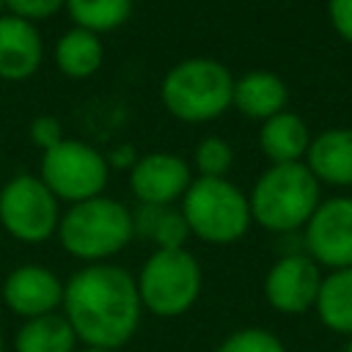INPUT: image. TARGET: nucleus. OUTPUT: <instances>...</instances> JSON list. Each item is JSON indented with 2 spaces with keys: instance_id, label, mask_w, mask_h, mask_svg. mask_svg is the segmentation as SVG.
Wrapping results in <instances>:
<instances>
[{
  "instance_id": "obj_28",
  "label": "nucleus",
  "mask_w": 352,
  "mask_h": 352,
  "mask_svg": "<svg viewBox=\"0 0 352 352\" xmlns=\"http://www.w3.org/2000/svg\"><path fill=\"white\" fill-rule=\"evenodd\" d=\"M77 352H116V349H96V346H82V349H77Z\"/></svg>"
},
{
  "instance_id": "obj_4",
  "label": "nucleus",
  "mask_w": 352,
  "mask_h": 352,
  "mask_svg": "<svg viewBox=\"0 0 352 352\" xmlns=\"http://www.w3.org/2000/svg\"><path fill=\"white\" fill-rule=\"evenodd\" d=\"M250 217L272 234H294L305 228L319 206V182L305 162L270 165L253 184Z\"/></svg>"
},
{
  "instance_id": "obj_10",
  "label": "nucleus",
  "mask_w": 352,
  "mask_h": 352,
  "mask_svg": "<svg viewBox=\"0 0 352 352\" xmlns=\"http://www.w3.org/2000/svg\"><path fill=\"white\" fill-rule=\"evenodd\" d=\"M322 286L319 264L308 253H283L264 275V297L278 314H305Z\"/></svg>"
},
{
  "instance_id": "obj_32",
  "label": "nucleus",
  "mask_w": 352,
  "mask_h": 352,
  "mask_svg": "<svg viewBox=\"0 0 352 352\" xmlns=\"http://www.w3.org/2000/svg\"><path fill=\"white\" fill-rule=\"evenodd\" d=\"M0 154H3V151H0Z\"/></svg>"
},
{
  "instance_id": "obj_9",
  "label": "nucleus",
  "mask_w": 352,
  "mask_h": 352,
  "mask_svg": "<svg viewBox=\"0 0 352 352\" xmlns=\"http://www.w3.org/2000/svg\"><path fill=\"white\" fill-rule=\"evenodd\" d=\"M302 248L319 267H352V198L336 195L319 201L302 228Z\"/></svg>"
},
{
  "instance_id": "obj_13",
  "label": "nucleus",
  "mask_w": 352,
  "mask_h": 352,
  "mask_svg": "<svg viewBox=\"0 0 352 352\" xmlns=\"http://www.w3.org/2000/svg\"><path fill=\"white\" fill-rule=\"evenodd\" d=\"M44 60V41L36 22L14 14L0 16V77L8 82L28 80Z\"/></svg>"
},
{
  "instance_id": "obj_19",
  "label": "nucleus",
  "mask_w": 352,
  "mask_h": 352,
  "mask_svg": "<svg viewBox=\"0 0 352 352\" xmlns=\"http://www.w3.org/2000/svg\"><path fill=\"white\" fill-rule=\"evenodd\" d=\"M314 308L327 330L352 336V267L330 270V275H322Z\"/></svg>"
},
{
  "instance_id": "obj_11",
  "label": "nucleus",
  "mask_w": 352,
  "mask_h": 352,
  "mask_svg": "<svg viewBox=\"0 0 352 352\" xmlns=\"http://www.w3.org/2000/svg\"><path fill=\"white\" fill-rule=\"evenodd\" d=\"M192 170L187 160L170 151H151L138 157L129 170V190L143 206H173L184 198L192 184Z\"/></svg>"
},
{
  "instance_id": "obj_14",
  "label": "nucleus",
  "mask_w": 352,
  "mask_h": 352,
  "mask_svg": "<svg viewBox=\"0 0 352 352\" xmlns=\"http://www.w3.org/2000/svg\"><path fill=\"white\" fill-rule=\"evenodd\" d=\"M305 165L319 184L352 187V129H324L311 138Z\"/></svg>"
},
{
  "instance_id": "obj_18",
  "label": "nucleus",
  "mask_w": 352,
  "mask_h": 352,
  "mask_svg": "<svg viewBox=\"0 0 352 352\" xmlns=\"http://www.w3.org/2000/svg\"><path fill=\"white\" fill-rule=\"evenodd\" d=\"M135 236H143L154 245V250H176L184 248L190 228L179 206H138L132 212Z\"/></svg>"
},
{
  "instance_id": "obj_26",
  "label": "nucleus",
  "mask_w": 352,
  "mask_h": 352,
  "mask_svg": "<svg viewBox=\"0 0 352 352\" xmlns=\"http://www.w3.org/2000/svg\"><path fill=\"white\" fill-rule=\"evenodd\" d=\"M327 14L336 33L352 44V0H327Z\"/></svg>"
},
{
  "instance_id": "obj_8",
  "label": "nucleus",
  "mask_w": 352,
  "mask_h": 352,
  "mask_svg": "<svg viewBox=\"0 0 352 352\" xmlns=\"http://www.w3.org/2000/svg\"><path fill=\"white\" fill-rule=\"evenodd\" d=\"M60 201L33 173H16L0 190V226L25 245L47 242L58 234Z\"/></svg>"
},
{
  "instance_id": "obj_7",
  "label": "nucleus",
  "mask_w": 352,
  "mask_h": 352,
  "mask_svg": "<svg viewBox=\"0 0 352 352\" xmlns=\"http://www.w3.org/2000/svg\"><path fill=\"white\" fill-rule=\"evenodd\" d=\"M38 179L50 187V192L58 201H66L72 206L104 195L110 165L99 148L88 146L85 140L66 138L55 148L41 154Z\"/></svg>"
},
{
  "instance_id": "obj_12",
  "label": "nucleus",
  "mask_w": 352,
  "mask_h": 352,
  "mask_svg": "<svg viewBox=\"0 0 352 352\" xmlns=\"http://www.w3.org/2000/svg\"><path fill=\"white\" fill-rule=\"evenodd\" d=\"M3 302L19 319L58 314L63 305V280L41 264H19L3 280Z\"/></svg>"
},
{
  "instance_id": "obj_25",
  "label": "nucleus",
  "mask_w": 352,
  "mask_h": 352,
  "mask_svg": "<svg viewBox=\"0 0 352 352\" xmlns=\"http://www.w3.org/2000/svg\"><path fill=\"white\" fill-rule=\"evenodd\" d=\"M30 140L41 148V151H50V148H55L60 140H66L63 138V126H60V121L55 118V116H36L33 121H30Z\"/></svg>"
},
{
  "instance_id": "obj_23",
  "label": "nucleus",
  "mask_w": 352,
  "mask_h": 352,
  "mask_svg": "<svg viewBox=\"0 0 352 352\" xmlns=\"http://www.w3.org/2000/svg\"><path fill=\"white\" fill-rule=\"evenodd\" d=\"M217 352H286L283 341L264 327H242L226 336Z\"/></svg>"
},
{
  "instance_id": "obj_31",
  "label": "nucleus",
  "mask_w": 352,
  "mask_h": 352,
  "mask_svg": "<svg viewBox=\"0 0 352 352\" xmlns=\"http://www.w3.org/2000/svg\"><path fill=\"white\" fill-rule=\"evenodd\" d=\"M3 8H6V0H0V16H3Z\"/></svg>"
},
{
  "instance_id": "obj_24",
  "label": "nucleus",
  "mask_w": 352,
  "mask_h": 352,
  "mask_svg": "<svg viewBox=\"0 0 352 352\" xmlns=\"http://www.w3.org/2000/svg\"><path fill=\"white\" fill-rule=\"evenodd\" d=\"M63 6H66V0H6L8 14L22 16V19H28V22L47 19V16L58 14Z\"/></svg>"
},
{
  "instance_id": "obj_2",
  "label": "nucleus",
  "mask_w": 352,
  "mask_h": 352,
  "mask_svg": "<svg viewBox=\"0 0 352 352\" xmlns=\"http://www.w3.org/2000/svg\"><path fill=\"white\" fill-rule=\"evenodd\" d=\"M55 236L69 256L85 264L110 261L135 236L132 209L107 195L72 204L66 212H60Z\"/></svg>"
},
{
  "instance_id": "obj_30",
  "label": "nucleus",
  "mask_w": 352,
  "mask_h": 352,
  "mask_svg": "<svg viewBox=\"0 0 352 352\" xmlns=\"http://www.w3.org/2000/svg\"><path fill=\"white\" fill-rule=\"evenodd\" d=\"M0 352H6V344H3V333H0Z\"/></svg>"
},
{
  "instance_id": "obj_20",
  "label": "nucleus",
  "mask_w": 352,
  "mask_h": 352,
  "mask_svg": "<svg viewBox=\"0 0 352 352\" xmlns=\"http://www.w3.org/2000/svg\"><path fill=\"white\" fill-rule=\"evenodd\" d=\"M77 336L63 314L25 319L14 333V352H77Z\"/></svg>"
},
{
  "instance_id": "obj_1",
  "label": "nucleus",
  "mask_w": 352,
  "mask_h": 352,
  "mask_svg": "<svg viewBox=\"0 0 352 352\" xmlns=\"http://www.w3.org/2000/svg\"><path fill=\"white\" fill-rule=\"evenodd\" d=\"M63 316L82 346H126L143 316L135 275L118 264H85L63 283Z\"/></svg>"
},
{
  "instance_id": "obj_21",
  "label": "nucleus",
  "mask_w": 352,
  "mask_h": 352,
  "mask_svg": "<svg viewBox=\"0 0 352 352\" xmlns=\"http://www.w3.org/2000/svg\"><path fill=\"white\" fill-rule=\"evenodd\" d=\"M135 0H66V11L74 28L91 30L96 36L118 30L132 16Z\"/></svg>"
},
{
  "instance_id": "obj_16",
  "label": "nucleus",
  "mask_w": 352,
  "mask_h": 352,
  "mask_svg": "<svg viewBox=\"0 0 352 352\" xmlns=\"http://www.w3.org/2000/svg\"><path fill=\"white\" fill-rule=\"evenodd\" d=\"M258 146L267 154L272 165H286V162H300L311 146V132L308 124L297 113H278L267 121H261L258 132Z\"/></svg>"
},
{
  "instance_id": "obj_3",
  "label": "nucleus",
  "mask_w": 352,
  "mask_h": 352,
  "mask_svg": "<svg viewBox=\"0 0 352 352\" xmlns=\"http://www.w3.org/2000/svg\"><path fill=\"white\" fill-rule=\"evenodd\" d=\"M160 99L179 121H214L234 104V77L217 58H184L165 72Z\"/></svg>"
},
{
  "instance_id": "obj_6",
  "label": "nucleus",
  "mask_w": 352,
  "mask_h": 352,
  "mask_svg": "<svg viewBox=\"0 0 352 352\" xmlns=\"http://www.w3.org/2000/svg\"><path fill=\"white\" fill-rule=\"evenodd\" d=\"M135 283L143 311L160 319H176L198 302L204 275L198 258L187 248H176L154 250L135 275Z\"/></svg>"
},
{
  "instance_id": "obj_17",
  "label": "nucleus",
  "mask_w": 352,
  "mask_h": 352,
  "mask_svg": "<svg viewBox=\"0 0 352 352\" xmlns=\"http://www.w3.org/2000/svg\"><path fill=\"white\" fill-rule=\"evenodd\" d=\"M52 58H55V66L60 74H66L72 80H85L102 69L104 44L96 33L82 30V28H72L55 41Z\"/></svg>"
},
{
  "instance_id": "obj_27",
  "label": "nucleus",
  "mask_w": 352,
  "mask_h": 352,
  "mask_svg": "<svg viewBox=\"0 0 352 352\" xmlns=\"http://www.w3.org/2000/svg\"><path fill=\"white\" fill-rule=\"evenodd\" d=\"M104 160H107V165L116 168V170H132V165L138 162V151H135V146L124 143V146L110 148V154H104Z\"/></svg>"
},
{
  "instance_id": "obj_22",
  "label": "nucleus",
  "mask_w": 352,
  "mask_h": 352,
  "mask_svg": "<svg viewBox=\"0 0 352 352\" xmlns=\"http://www.w3.org/2000/svg\"><path fill=\"white\" fill-rule=\"evenodd\" d=\"M192 162L198 168V176L206 179H226L231 162H234V148L228 146V140L209 135L204 140H198L195 151H192Z\"/></svg>"
},
{
  "instance_id": "obj_15",
  "label": "nucleus",
  "mask_w": 352,
  "mask_h": 352,
  "mask_svg": "<svg viewBox=\"0 0 352 352\" xmlns=\"http://www.w3.org/2000/svg\"><path fill=\"white\" fill-rule=\"evenodd\" d=\"M289 88L272 72H248L234 80V107L256 121H267L286 110Z\"/></svg>"
},
{
  "instance_id": "obj_29",
  "label": "nucleus",
  "mask_w": 352,
  "mask_h": 352,
  "mask_svg": "<svg viewBox=\"0 0 352 352\" xmlns=\"http://www.w3.org/2000/svg\"><path fill=\"white\" fill-rule=\"evenodd\" d=\"M344 352H352V336H346V344H344Z\"/></svg>"
},
{
  "instance_id": "obj_5",
  "label": "nucleus",
  "mask_w": 352,
  "mask_h": 352,
  "mask_svg": "<svg viewBox=\"0 0 352 352\" xmlns=\"http://www.w3.org/2000/svg\"><path fill=\"white\" fill-rule=\"evenodd\" d=\"M179 209L187 220L190 236L209 245H231L242 239L253 223L248 195L228 179L195 176Z\"/></svg>"
}]
</instances>
